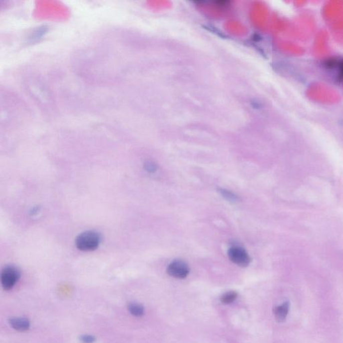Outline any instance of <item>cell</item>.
<instances>
[{
    "label": "cell",
    "mask_w": 343,
    "mask_h": 343,
    "mask_svg": "<svg viewBox=\"0 0 343 343\" xmlns=\"http://www.w3.org/2000/svg\"><path fill=\"white\" fill-rule=\"evenodd\" d=\"M289 309L290 304L288 302H286V303L282 304V305L276 307L275 309H274V315H275L276 320L278 322H283V321H285L286 317H287L288 312H289Z\"/></svg>",
    "instance_id": "8992f818"
},
{
    "label": "cell",
    "mask_w": 343,
    "mask_h": 343,
    "mask_svg": "<svg viewBox=\"0 0 343 343\" xmlns=\"http://www.w3.org/2000/svg\"><path fill=\"white\" fill-rule=\"evenodd\" d=\"M144 169L150 173H154L158 170V166L154 162L148 161L144 164Z\"/></svg>",
    "instance_id": "30bf717a"
},
{
    "label": "cell",
    "mask_w": 343,
    "mask_h": 343,
    "mask_svg": "<svg viewBox=\"0 0 343 343\" xmlns=\"http://www.w3.org/2000/svg\"><path fill=\"white\" fill-rule=\"evenodd\" d=\"M229 258L235 265L246 268L250 265L251 258L248 253L242 247H231L228 251Z\"/></svg>",
    "instance_id": "3957f363"
},
{
    "label": "cell",
    "mask_w": 343,
    "mask_h": 343,
    "mask_svg": "<svg viewBox=\"0 0 343 343\" xmlns=\"http://www.w3.org/2000/svg\"><path fill=\"white\" fill-rule=\"evenodd\" d=\"M166 272L168 275L178 279H184L189 274V265L182 260H175L168 265Z\"/></svg>",
    "instance_id": "277c9868"
},
{
    "label": "cell",
    "mask_w": 343,
    "mask_h": 343,
    "mask_svg": "<svg viewBox=\"0 0 343 343\" xmlns=\"http://www.w3.org/2000/svg\"><path fill=\"white\" fill-rule=\"evenodd\" d=\"M338 66L339 68V81H343V60L339 62Z\"/></svg>",
    "instance_id": "4fadbf2b"
},
{
    "label": "cell",
    "mask_w": 343,
    "mask_h": 343,
    "mask_svg": "<svg viewBox=\"0 0 343 343\" xmlns=\"http://www.w3.org/2000/svg\"><path fill=\"white\" fill-rule=\"evenodd\" d=\"M20 271L18 268L8 266L3 268L1 273V282L3 289L11 290L20 278Z\"/></svg>",
    "instance_id": "7a4b0ae2"
},
{
    "label": "cell",
    "mask_w": 343,
    "mask_h": 343,
    "mask_svg": "<svg viewBox=\"0 0 343 343\" xmlns=\"http://www.w3.org/2000/svg\"><path fill=\"white\" fill-rule=\"evenodd\" d=\"M237 293L235 291H229L224 294L221 298V302L225 305H229L233 303L237 299Z\"/></svg>",
    "instance_id": "9c48e42d"
},
{
    "label": "cell",
    "mask_w": 343,
    "mask_h": 343,
    "mask_svg": "<svg viewBox=\"0 0 343 343\" xmlns=\"http://www.w3.org/2000/svg\"><path fill=\"white\" fill-rule=\"evenodd\" d=\"M46 29L45 28H40L37 30L36 32L34 33L33 35V39H37L40 38L42 35H44V33L46 32Z\"/></svg>",
    "instance_id": "7c38bea8"
},
{
    "label": "cell",
    "mask_w": 343,
    "mask_h": 343,
    "mask_svg": "<svg viewBox=\"0 0 343 343\" xmlns=\"http://www.w3.org/2000/svg\"><path fill=\"white\" fill-rule=\"evenodd\" d=\"M129 313L136 317H142L144 315V308L140 304L136 303H129L127 306Z\"/></svg>",
    "instance_id": "52a82bcc"
},
{
    "label": "cell",
    "mask_w": 343,
    "mask_h": 343,
    "mask_svg": "<svg viewBox=\"0 0 343 343\" xmlns=\"http://www.w3.org/2000/svg\"><path fill=\"white\" fill-rule=\"evenodd\" d=\"M80 340L83 343H93L95 342L96 338L93 335H84L80 337Z\"/></svg>",
    "instance_id": "8fae6325"
},
{
    "label": "cell",
    "mask_w": 343,
    "mask_h": 343,
    "mask_svg": "<svg viewBox=\"0 0 343 343\" xmlns=\"http://www.w3.org/2000/svg\"><path fill=\"white\" fill-rule=\"evenodd\" d=\"M9 325L15 330L20 331H28L30 329V321L26 318H12L9 320Z\"/></svg>",
    "instance_id": "5b68a950"
},
{
    "label": "cell",
    "mask_w": 343,
    "mask_h": 343,
    "mask_svg": "<svg viewBox=\"0 0 343 343\" xmlns=\"http://www.w3.org/2000/svg\"><path fill=\"white\" fill-rule=\"evenodd\" d=\"M218 192L226 201L231 202V203H237V202L240 201V198L238 196L232 192L228 191V190L219 188Z\"/></svg>",
    "instance_id": "ba28073f"
},
{
    "label": "cell",
    "mask_w": 343,
    "mask_h": 343,
    "mask_svg": "<svg viewBox=\"0 0 343 343\" xmlns=\"http://www.w3.org/2000/svg\"><path fill=\"white\" fill-rule=\"evenodd\" d=\"M101 242V237L99 233L88 231L82 233L76 239V246L78 250L83 252H91L99 248Z\"/></svg>",
    "instance_id": "6da1fadb"
}]
</instances>
